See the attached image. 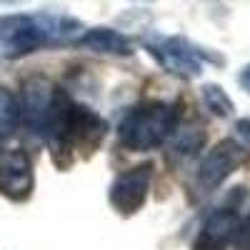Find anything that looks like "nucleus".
Wrapping results in <instances>:
<instances>
[{
    "instance_id": "nucleus-4",
    "label": "nucleus",
    "mask_w": 250,
    "mask_h": 250,
    "mask_svg": "<svg viewBox=\"0 0 250 250\" xmlns=\"http://www.w3.org/2000/svg\"><path fill=\"white\" fill-rule=\"evenodd\" d=\"M148 53L158 60V65L183 80H195L203 75L205 62H223V58H215L208 50L198 48L183 35L160 38L155 43H148Z\"/></svg>"
},
{
    "instance_id": "nucleus-8",
    "label": "nucleus",
    "mask_w": 250,
    "mask_h": 250,
    "mask_svg": "<svg viewBox=\"0 0 250 250\" xmlns=\"http://www.w3.org/2000/svg\"><path fill=\"white\" fill-rule=\"evenodd\" d=\"M53 95H55V85L48 78H30L23 83V90L18 95V110H20V123L28 130L38 135L43 133Z\"/></svg>"
},
{
    "instance_id": "nucleus-11",
    "label": "nucleus",
    "mask_w": 250,
    "mask_h": 250,
    "mask_svg": "<svg viewBox=\"0 0 250 250\" xmlns=\"http://www.w3.org/2000/svg\"><path fill=\"white\" fill-rule=\"evenodd\" d=\"M168 148V158L173 163H185L188 158H193L203 145H205V128L203 123H185V125H175Z\"/></svg>"
},
{
    "instance_id": "nucleus-9",
    "label": "nucleus",
    "mask_w": 250,
    "mask_h": 250,
    "mask_svg": "<svg viewBox=\"0 0 250 250\" xmlns=\"http://www.w3.org/2000/svg\"><path fill=\"white\" fill-rule=\"evenodd\" d=\"M238 218L240 215L235 213V208H230V205L213 210L210 215L205 218L203 228L198 230L190 250H228Z\"/></svg>"
},
{
    "instance_id": "nucleus-16",
    "label": "nucleus",
    "mask_w": 250,
    "mask_h": 250,
    "mask_svg": "<svg viewBox=\"0 0 250 250\" xmlns=\"http://www.w3.org/2000/svg\"><path fill=\"white\" fill-rule=\"evenodd\" d=\"M238 83H240V88L250 95V62H248V65L238 73Z\"/></svg>"
},
{
    "instance_id": "nucleus-15",
    "label": "nucleus",
    "mask_w": 250,
    "mask_h": 250,
    "mask_svg": "<svg viewBox=\"0 0 250 250\" xmlns=\"http://www.w3.org/2000/svg\"><path fill=\"white\" fill-rule=\"evenodd\" d=\"M235 130H238L243 145H248V148H250V118H240V120L235 123Z\"/></svg>"
},
{
    "instance_id": "nucleus-1",
    "label": "nucleus",
    "mask_w": 250,
    "mask_h": 250,
    "mask_svg": "<svg viewBox=\"0 0 250 250\" xmlns=\"http://www.w3.org/2000/svg\"><path fill=\"white\" fill-rule=\"evenodd\" d=\"M108 133V123L88 105L75 103L65 90L55 88L50 110L43 125V140L48 143V150L53 163L60 170H68L80 153L93 155L98 145Z\"/></svg>"
},
{
    "instance_id": "nucleus-14",
    "label": "nucleus",
    "mask_w": 250,
    "mask_h": 250,
    "mask_svg": "<svg viewBox=\"0 0 250 250\" xmlns=\"http://www.w3.org/2000/svg\"><path fill=\"white\" fill-rule=\"evenodd\" d=\"M230 248L233 250H250V213L245 218H238L233 238H230Z\"/></svg>"
},
{
    "instance_id": "nucleus-13",
    "label": "nucleus",
    "mask_w": 250,
    "mask_h": 250,
    "mask_svg": "<svg viewBox=\"0 0 250 250\" xmlns=\"http://www.w3.org/2000/svg\"><path fill=\"white\" fill-rule=\"evenodd\" d=\"M200 98H203V103H205V108L210 110L215 118H228V115H233V110H235L233 98L225 93V88L215 85V83H208V85H203Z\"/></svg>"
},
{
    "instance_id": "nucleus-2",
    "label": "nucleus",
    "mask_w": 250,
    "mask_h": 250,
    "mask_svg": "<svg viewBox=\"0 0 250 250\" xmlns=\"http://www.w3.org/2000/svg\"><path fill=\"white\" fill-rule=\"evenodd\" d=\"M83 35V23L68 15H5L0 18V48L5 58H25L43 48L68 45Z\"/></svg>"
},
{
    "instance_id": "nucleus-10",
    "label": "nucleus",
    "mask_w": 250,
    "mask_h": 250,
    "mask_svg": "<svg viewBox=\"0 0 250 250\" xmlns=\"http://www.w3.org/2000/svg\"><path fill=\"white\" fill-rule=\"evenodd\" d=\"M78 43L100 55H118V58L133 55V45L128 43V38L113 28H90L78 38Z\"/></svg>"
},
{
    "instance_id": "nucleus-12",
    "label": "nucleus",
    "mask_w": 250,
    "mask_h": 250,
    "mask_svg": "<svg viewBox=\"0 0 250 250\" xmlns=\"http://www.w3.org/2000/svg\"><path fill=\"white\" fill-rule=\"evenodd\" d=\"M20 123V110H18V95L10 93L8 88H0V143L8 140Z\"/></svg>"
},
{
    "instance_id": "nucleus-7",
    "label": "nucleus",
    "mask_w": 250,
    "mask_h": 250,
    "mask_svg": "<svg viewBox=\"0 0 250 250\" xmlns=\"http://www.w3.org/2000/svg\"><path fill=\"white\" fill-rule=\"evenodd\" d=\"M35 190L33 160L25 150L13 148L0 153V195L13 203H25Z\"/></svg>"
},
{
    "instance_id": "nucleus-17",
    "label": "nucleus",
    "mask_w": 250,
    "mask_h": 250,
    "mask_svg": "<svg viewBox=\"0 0 250 250\" xmlns=\"http://www.w3.org/2000/svg\"><path fill=\"white\" fill-rule=\"evenodd\" d=\"M133 3H153V0H133Z\"/></svg>"
},
{
    "instance_id": "nucleus-3",
    "label": "nucleus",
    "mask_w": 250,
    "mask_h": 250,
    "mask_svg": "<svg viewBox=\"0 0 250 250\" xmlns=\"http://www.w3.org/2000/svg\"><path fill=\"white\" fill-rule=\"evenodd\" d=\"M180 120L178 103L168 100H140L118 125V140L133 153H148L168 143Z\"/></svg>"
},
{
    "instance_id": "nucleus-6",
    "label": "nucleus",
    "mask_w": 250,
    "mask_h": 250,
    "mask_svg": "<svg viewBox=\"0 0 250 250\" xmlns=\"http://www.w3.org/2000/svg\"><path fill=\"white\" fill-rule=\"evenodd\" d=\"M153 175H155L153 163H140V165H133V168L118 173L108 188L110 208L123 218L138 215L145 208V203H148Z\"/></svg>"
},
{
    "instance_id": "nucleus-5",
    "label": "nucleus",
    "mask_w": 250,
    "mask_h": 250,
    "mask_svg": "<svg viewBox=\"0 0 250 250\" xmlns=\"http://www.w3.org/2000/svg\"><path fill=\"white\" fill-rule=\"evenodd\" d=\"M248 160H250L248 145L238 143L235 138H225V140L215 143L200 160L198 173H195V185L203 193H213L235 170H240Z\"/></svg>"
}]
</instances>
